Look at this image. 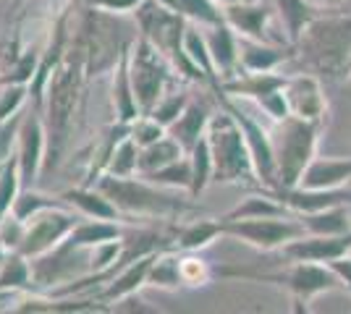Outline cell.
Instances as JSON below:
<instances>
[{
	"label": "cell",
	"mask_w": 351,
	"mask_h": 314,
	"mask_svg": "<svg viewBox=\"0 0 351 314\" xmlns=\"http://www.w3.org/2000/svg\"><path fill=\"white\" fill-rule=\"evenodd\" d=\"M60 199H63L66 205L76 207L82 215H87V218H97V220H121V218H123L121 209H118L97 186H76V189L63 192Z\"/></svg>",
	"instance_id": "d4e9b609"
},
{
	"label": "cell",
	"mask_w": 351,
	"mask_h": 314,
	"mask_svg": "<svg viewBox=\"0 0 351 314\" xmlns=\"http://www.w3.org/2000/svg\"><path fill=\"white\" fill-rule=\"evenodd\" d=\"M293 63L322 81H349L351 76V14L320 11L293 42Z\"/></svg>",
	"instance_id": "7a4b0ae2"
},
{
	"label": "cell",
	"mask_w": 351,
	"mask_h": 314,
	"mask_svg": "<svg viewBox=\"0 0 351 314\" xmlns=\"http://www.w3.org/2000/svg\"><path fill=\"white\" fill-rule=\"evenodd\" d=\"M289 81V74L283 71H241L239 76L228 79L220 84V92L223 94H231V97H241V100H263L265 94L276 90H283Z\"/></svg>",
	"instance_id": "ffe728a7"
},
{
	"label": "cell",
	"mask_w": 351,
	"mask_h": 314,
	"mask_svg": "<svg viewBox=\"0 0 351 314\" xmlns=\"http://www.w3.org/2000/svg\"><path fill=\"white\" fill-rule=\"evenodd\" d=\"M220 105L239 120V126H241V131L247 136V144H249V152H252V163H254V173H257V183L267 189V192H273V189H278V168H276V150H273V136L270 131L265 129L263 123H257V120L249 116L247 110H241V105L234 103V100H228L223 92L218 94Z\"/></svg>",
	"instance_id": "8fae6325"
},
{
	"label": "cell",
	"mask_w": 351,
	"mask_h": 314,
	"mask_svg": "<svg viewBox=\"0 0 351 314\" xmlns=\"http://www.w3.org/2000/svg\"><path fill=\"white\" fill-rule=\"evenodd\" d=\"M24 118V110L16 113L14 118L3 120L0 123V165H5L16 152V139H19V126Z\"/></svg>",
	"instance_id": "f6af8a7d"
},
{
	"label": "cell",
	"mask_w": 351,
	"mask_h": 314,
	"mask_svg": "<svg viewBox=\"0 0 351 314\" xmlns=\"http://www.w3.org/2000/svg\"><path fill=\"white\" fill-rule=\"evenodd\" d=\"M5 254H8V249H5V246H3V244H0V262H3V259H5Z\"/></svg>",
	"instance_id": "f5cc1de1"
},
{
	"label": "cell",
	"mask_w": 351,
	"mask_h": 314,
	"mask_svg": "<svg viewBox=\"0 0 351 314\" xmlns=\"http://www.w3.org/2000/svg\"><path fill=\"white\" fill-rule=\"evenodd\" d=\"M142 179L152 181V183H158V186H165V189H191V160L189 155H184V157H178L173 163L162 165L158 170H152V173H139Z\"/></svg>",
	"instance_id": "8d00e7d4"
},
{
	"label": "cell",
	"mask_w": 351,
	"mask_h": 314,
	"mask_svg": "<svg viewBox=\"0 0 351 314\" xmlns=\"http://www.w3.org/2000/svg\"><path fill=\"white\" fill-rule=\"evenodd\" d=\"M171 8H176L186 21L199 24V27H215L226 21L223 5L215 0H173Z\"/></svg>",
	"instance_id": "d590c367"
},
{
	"label": "cell",
	"mask_w": 351,
	"mask_h": 314,
	"mask_svg": "<svg viewBox=\"0 0 351 314\" xmlns=\"http://www.w3.org/2000/svg\"><path fill=\"white\" fill-rule=\"evenodd\" d=\"M110 312H121V314H155L160 312L158 306H149L142 296H139V291L136 293H129V296H123V299L113 301V306H110Z\"/></svg>",
	"instance_id": "7dc6e473"
},
{
	"label": "cell",
	"mask_w": 351,
	"mask_h": 314,
	"mask_svg": "<svg viewBox=\"0 0 351 314\" xmlns=\"http://www.w3.org/2000/svg\"><path fill=\"white\" fill-rule=\"evenodd\" d=\"M296 47L291 42H257L239 37V68L241 71H278L291 63ZM239 71V74H241Z\"/></svg>",
	"instance_id": "ac0fdd59"
},
{
	"label": "cell",
	"mask_w": 351,
	"mask_h": 314,
	"mask_svg": "<svg viewBox=\"0 0 351 314\" xmlns=\"http://www.w3.org/2000/svg\"><path fill=\"white\" fill-rule=\"evenodd\" d=\"M189 160H191V196H199L205 192L207 186L213 183V152H210V142H207V134L191 147L189 152Z\"/></svg>",
	"instance_id": "e575fe53"
},
{
	"label": "cell",
	"mask_w": 351,
	"mask_h": 314,
	"mask_svg": "<svg viewBox=\"0 0 351 314\" xmlns=\"http://www.w3.org/2000/svg\"><path fill=\"white\" fill-rule=\"evenodd\" d=\"M215 3H220L226 8V5H234V3H241V0H215Z\"/></svg>",
	"instance_id": "816d5d0a"
},
{
	"label": "cell",
	"mask_w": 351,
	"mask_h": 314,
	"mask_svg": "<svg viewBox=\"0 0 351 314\" xmlns=\"http://www.w3.org/2000/svg\"><path fill=\"white\" fill-rule=\"evenodd\" d=\"M134 18H136L139 34H145L147 40L158 47L165 58L171 60L176 74L181 76V79H189V81L207 84L202 71L184 53V31H186L189 21L178 14L176 8L165 5L162 0H145L134 11Z\"/></svg>",
	"instance_id": "277c9868"
},
{
	"label": "cell",
	"mask_w": 351,
	"mask_h": 314,
	"mask_svg": "<svg viewBox=\"0 0 351 314\" xmlns=\"http://www.w3.org/2000/svg\"><path fill=\"white\" fill-rule=\"evenodd\" d=\"M236 278H254V280H260V283H273V285H280V288H286L289 293H291L293 299V309L296 312H309L307 304H312L315 296H320V293H330V291H336L341 280H338V275L333 270L328 267V265H320V262H289V267L286 270H278V272H260V275H254V272H231Z\"/></svg>",
	"instance_id": "9c48e42d"
},
{
	"label": "cell",
	"mask_w": 351,
	"mask_h": 314,
	"mask_svg": "<svg viewBox=\"0 0 351 314\" xmlns=\"http://www.w3.org/2000/svg\"><path fill=\"white\" fill-rule=\"evenodd\" d=\"M205 29V40L210 47V55L215 63V71L220 76V84L239 76V34H236L226 21L215 24V27H202Z\"/></svg>",
	"instance_id": "d6986e66"
},
{
	"label": "cell",
	"mask_w": 351,
	"mask_h": 314,
	"mask_svg": "<svg viewBox=\"0 0 351 314\" xmlns=\"http://www.w3.org/2000/svg\"><path fill=\"white\" fill-rule=\"evenodd\" d=\"M351 254V231L341 236H317V233H304L291 244L283 246L286 262H320L330 265L338 257Z\"/></svg>",
	"instance_id": "2e32d148"
},
{
	"label": "cell",
	"mask_w": 351,
	"mask_h": 314,
	"mask_svg": "<svg viewBox=\"0 0 351 314\" xmlns=\"http://www.w3.org/2000/svg\"><path fill=\"white\" fill-rule=\"evenodd\" d=\"M45 150H47V131H45L43 113L34 107L32 113H24L16 139V163L21 176V189H32L45 168Z\"/></svg>",
	"instance_id": "4fadbf2b"
},
{
	"label": "cell",
	"mask_w": 351,
	"mask_h": 314,
	"mask_svg": "<svg viewBox=\"0 0 351 314\" xmlns=\"http://www.w3.org/2000/svg\"><path fill=\"white\" fill-rule=\"evenodd\" d=\"M32 265L29 259L19 252H8L0 262V293H16V291H32Z\"/></svg>",
	"instance_id": "1f68e13d"
},
{
	"label": "cell",
	"mask_w": 351,
	"mask_h": 314,
	"mask_svg": "<svg viewBox=\"0 0 351 314\" xmlns=\"http://www.w3.org/2000/svg\"><path fill=\"white\" fill-rule=\"evenodd\" d=\"M351 183V157H320L307 165L299 181L302 189H341Z\"/></svg>",
	"instance_id": "7402d4cb"
},
{
	"label": "cell",
	"mask_w": 351,
	"mask_h": 314,
	"mask_svg": "<svg viewBox=\"0 0 351 314\" xmlns=\"http://www.w3.org/2000/svg\"><path fill=\"white\" fill-rule=\"evenodd\" d=\"M189 100H191L189 94H186L184 90H176V84H173V87H171V90L165 92L160 100H158V105H155L147 116H152L158 123H162V126L168 129V126H171L181 113H184V107L189 105Z\"/></svg>",
	"instance_id": "b9f144b4"
},
{
	"label": "cell",
	"mask_w": 351,
	"mask_h": 314,
	"mask_svg": "<svg viewBox=\"0 0 351 314\" xmlns=\"http://www.w3.org/2000/svg\"><path fill=\"white\" fill-rule=\"evenodd\" d=\"M215 116V110L210 107V103L205 100H189V105L184 107V113L168 126V134L173 136L176 142L184 147V152L189 155L191 147L207 134L210 118Z\"/></svg>",
	"instance_id": "44dd1931"
},
{
	"label": "cell",
	"mask_w": 351,
	"mask_h": 314,
	"mask_svg": "<svg viewBox=\"0 0 351 314\" xmlns=\"http://www.w3.org/2000/svg\"><path fill=\"white\" fill-rule=\"evenodd\" d=\"M27 97H29V84H3V90H0V123L14 118L16 113H21Z\"/></svg>",
	"instance_id": "7bdbcfd3"
},
{
	"label": "cell",
	"mask_w": 351,
	"mask_h": 314,
	"mask_svg": "<svg viewBox=\"0 0 351 314\" xmlns=\"http://www.w3.org/2000/svg\"><path fill=\"white\" fill-rule=\"evenodd\" d=\"M286 100H289V107H291V116L325 123L328 97H325V90H322L320 76L309 74V71L289 74V81H286Z\"/></svg>",
	"instance_id": "9a60e30c"
},
{
	"label": "cell",
	"mask_w": 351,
	"mask_h": 314,
	"mask_svg": "<svg viewBox=\"0 0 351 314\" xmlns=\"http://www.w3.org/2000/svg\"><path fill=\"white\" fill-rule=\"evenodd\" d=\"M0 170H3V165H0Z\"/></svg>",
	"instance_id": "11a10c76"
},
{
	"label": "cell",
	"mask_w": 351,
	"mask_h": 314,
	"mask_svg": "<svg viewBox=\"0 0 351 314\" xmlns=\"http://www.w3.org/2000/svg\"><path fill=\"white\" fill-rule=\"evenodd\" d=\"M276 5V16L280 21V29L289 37V42H296L302 37V31L309 27V21L320 14L322 8H317L309 0H270Z\"/></svg>",
	"instance_id": "484cf974"
},
{
	"label": "cell",
	"mask_w": 351,
	"mask_h": 314,
	"mask_svg": "<svg viewBox=\"0 0 351 314\" xmlns=\"http://www.w3.org/2000/svg\"><path fill=\"white\" fill-rule=\"evenodd\" d=\"M328 267L336 272L338 280H341V285H343V288H346V291L351 293V254L338 257V259H333Z\"/></svg>",
	"instance_id": "681fc988"
},
{
	"label": "cell",
	"mask_w": 351,
	"mask_h": 314,
	"mask_svg": "<svg viewBox=\"0 0 351 314\" xmlns=\"http://www.w3.org/2000/svg\"><path fill=\"white\" fill-rule=\"evenodd\" d=\"M278 196L293 215H304V212H317V209L328 207H351V186H341V189H276L270 192Z\"/></svg>",
	"instance_id": "e0dca14e"
},
{
	"label": "cell",
	"mask_w": 351,
	"mask_h": 314,
	"mask_svg": "<svg viewBox=\"0 0 351 314\" xmlns=\"http://www.w3.org/2000/svg\"><path fill=\"white\" fill-rule=\"evenodd\" d=\"M105 173L121 176V179L139 176V144L132 139V134L126 136L116 150H113L110 160H108V168H105Z\"/></svg>",
	"instance_id": "ab89813d"
},
{
	"label": "cell",
	"mask_w": 351,
	"mask_h": 314,
	"mask_svg": "<svg viewBox=\"0 0 351 314\" xmlns=\"http://www.w3.org/2000/svg\"><path fill=\"white\" fill-rule=\"evenodd\" d=\"M168 134V129L158 123V120L152 118V116H139V118L132 123V139L139 144V150L147 147V144H155L158 139Z\"/></svg>",
	"instance_id": "ee69618b"
},
{
	"label": "cell",
	"mask_w": 351,
	"mask_h": 314,
	"mask_svg": "<svg viewBox=\"0 0 351 314\" xmlns=\"http://www.w3.org/2000/svg\"><path fill=\"white\" fill-rule=\"evenodd\" d=\"M283 215H293L291 209L280 202L278 196H273L267 189L263 194H249L244 196L234 209H228L223 215V220H252V218H283Z\"/></svg>",
	"instance_id": "f1b7e54d"
},
{
	"label": "cell",
	"mask_w": 351,
	"mask_h": 314,
	"mask_svg": "<svg viewBox=\"0 0 351 314\" xmlns=\"http://www.w3.org/2000/svg\"><path fill=\"white\" fill-rule=\"evenodd\" d=\"M226 24L244 40H257V42H283L273 37V18H276V5L270 0H241L234 5L223 8Z\"/></svg>",
	"instance_id": "5bb4252c"
},
{
	"label": "cell",
	"mask_w": 351,
	"mask_h": 314,
	"mask_svg": "<svg viewBox=\"0 0 351 314\" xmlns=\"http://www.w3.org/2000/svg\"><path fill=\"white\" fill-rule=\"evenodd\" d=\"M87 81V66H84V47L73 37L63 60L53 76L47 79L43 103V120L47 131V150H45V168L43 173L56 170L66 152L69 136H71L73 116L82 100V90Z\"/></svg>",
	"instance_id": "6da1fadb"
},
{
	"label": "cell",
	"mask_w": 351,
	"mask_h": 314,
	"mask_svg": "<svg viewBox=\"0 0 351 314\" xmlns=\"http://www.w3.org/2000/svg\"><path fill=\"white\" fill-rule=\"evenodd\" d=\"M92 8H100V11H108V14H134L145 0H84Z\"/></svg>",
	"instance_id": "c3c4849f"
},
{
	"label": "cell",
	"mask_w": 351,
	"mask_h": 314,
	"mask_svg": "<svg viewBox=\"0 0 351 314\" xmlns=\"http://www.w3.org/2000/svg\"><path fill=\"white\" fill-rule=\"evenodd\" d=\"M257 107L263 110L267 118H273V120L289 118V116H291V107H289V100H286V87L265 94L263 100H257Z\"/></svg>",
	"instance_id": "bcb514c9"
},
{
	"label": "cell",
	"mask_w": 351,
	"mask_h": 314,
	"mask_svg": "<svg viewBox=\"0 0 351 314\" xmlns=\"http://www.w3.org/2000/svg\"><path fill=\"white\" fill-rule=\"evenodd\" d=\"M184 53L189 55V60L202 71L205 81L215 90V94H220V76L215 71V63H213V55H210V47H207L205 40V29L199 24H186V31H184Z\"/></svg>",
	"instance_id": "83f0119b"
},
{
	"label": "cell",
	"mask_w": 351,
	"mask_h": 314,
	"mask_svg": "<svg viewBox=\"0 0 351 314\" xmlns=\"http://www.w3.org/2000/svg\"><path fill=\"white\" fill-rule=\"evenodd\" d=\"M304 233H317V236H341L351 231V207H328L317 212H304L296 215Z\"/></svg>",
	"instance_id": "f546056e"
},
{
	"label": "cell",
	"mask_w": 351,
	"mask_h": 314,
	"mask_svg": "<svg viewBox=\"0 0 351 314\" xmlns=\"http://www.w3.org/2000/svg\"><path fill=\"white\" fill-rule=\"evenodd\" d=\"M223 220V218H220ZM226 236L247 244L260 252H276L283 249L293 239L304 236V225L296 215L283 218H252V220H223Z\"/></svg>",
	"instance_id": "30bf717a"
},
{
	"label": "cell",
	"mask_w": 351,
	"mask_h": 314,
	"mask_svg": "<svg viewBox=\"0 0 351 314\" xmlns=\"http://www.w3.org/2000/svg\"><path fill=\"white\" fill-rule=\"evenodd\" d=\"M76 40L84 47L87 79L113 71L121 55L134 42V37H126V24L121 21V16L92 8V5H87V11L82 16Z\"/></svg>",
	"instance_id": "5b68a950"
},
{
	"label": "cell",
	"mask_w": 351,
	"mask_h": 314,
	"mask_svg": "<svg viewBox=\"0 0 351 314\" xmlns=\"http://www.w3.org/2000/svg\"><path fill=\"white\" fill-rule=\"evenodd\" d=\"M207 142L213 152V183H241L257 179L247 136L241 131L239 120L223 107L218 110L207 126Z\"/></svg>",
	"instance_id": "52a82bcc"
},
{
	"label": "cell",
	"mask_w": 351,
	"mask_h": 314,
	"mask_svg": "<svg viewBox=\"0 0 351 314\" xmlns=\"http://www.w3.org/2000/svg\"><path fill=\"white\" fill-rule=\"evenodd\" d=\"M118 209L121 215H142V218H181L186 212H194L197 205L191 199H184L176 192L158 186L152 181L142 179V176H110L103 173L100 181L95 183Z\"/></svg>",
	"instance_id": "3957f363"
},
{
	"label": "cell",
	"mask_w": 351,
	"mask_h": 314,
	"mask_svg": "<svg viewBox=\"0 0 351 314\" xmlns=\"http://www.w3.org/2000/svg\"><path fill=\"white\" fill-rule=\"evenodd\" d=\"M123 236V231L118 228V220H97V218H89V220H79L73 225V231L66 236L69 244L79 246V249H92V246H100L105 241H116Z\"/></svg>",
	"instance_id": "4dcf8cb0"
},
{
	"label": "cell",
	"mask_w": 351,
	"mask_h": 314,
	"mask_svg": "<svg viewBox=\"0 0 351 314\" xmlns=\"http://www.w3.org/2000/svg\"><path fill=\"white\" fill-rule=\"evenodd\" d=\"M155 254H158V252H152V254H147V257H139V259L129 262L123 270H118L116 275H113V280L105 283V291L100 293V299L108 301V304H113V301L123 299V296H129V293H136L142 285H147V275H149V267H152Z\"/></svg>",
	"instance_id": "cb8c5ba5"
},
{
	"label": "cell",
	"mask_w": 351,
	"mask_h": 314,
	"mask_svg": "<svg viewBox=\"0 0 351 314\" xmlns=\"http://www.w3.org/2000/svg\"><path fill=\"white\" fill-rule=\"evenodd\" d=\"M110 103H113V113L116 120L123 123H134V120L142 116L139 103H136V94H134L132 74H129V50L121 55V60L113 68V87H110Z\"/></svg>",
	"instance_id": "603a6c76"
},
{
	"label": "cell",
	"mask_w": 351,
	"mask_h": 314,
	"mask_svg": "<svg viewBox=\"0 0 351 314\" xmlns=\"http://www.w3.org/2000/svg\"><path fill=\"white\" fill-rule=\"evenodd\" d=\"M63 205H66V202H63L60 196L40 194V192H34V186H32V189H21V192H19V196H16V202H14V209H11V215H14L16 220L27 223V220H32L34 215L45 212V209L63 207Z\"/></svg>",
	"instance_id": "74e56055"
},
{
	"label": "cell",
	"mask_w": 351,
	"mask_h": 314,
	"mask_svg": "<svg viewBox=\"0 0 351 314\" xmlns=\"http://www.w3.org/2000/svg\"><path fill=\"white\" fill-rule=\"evenodd\" d=\"M220 236H226L223 231V220H213V218H202V220H194V223L181 225L176 231L173 249L178 252H202L207 249L213 241H218Z\"/></svg>",
	"instance_id": "4316f807"
},
{
	"label": "cell",
	"mask_w": 351,
	"mask_h": 314,
	"mask_svg": "<svg viewBox=\"0 0 351 314\" xmlns=\"http://www.w3.org/2000/svg\"><path fill=\"white\" fill-rule=\"evenodd\" d=\"M147 285H155V288H162V291L184 288V283H181V267H178V254H176L173 249H160L155 254L149 275H147Z\"/></svg>",
	"instance_id": "d6a6232c"
},
{
	"label": "cell",
	"mask_w": 351,
	"mask_h": 314,
	"mask_svg": "<svg viewBox=\"0 0 351 314\" xmlns=\"http://www.w3.org/2000/svg\"><path fill=\"white\" fill-rule=\"evenodd\" d=\"M309 3H315V5L322 8V11H336V8L343 5V0H309Z\"/></svg>",
	"instance_id": "f907efd6"
},
{
	"label": "cell",
	"mask_w": 351,
	"mask_h": 314,
	"mask_svg": "<svg viewBox=\"0 0 351 314\" xmlns=\"http://www.w3.org/2000/svg\"><path fill=\"white\" fill-rule=\"evenodd\" d=\"M178 267H181V283L184 288H202L215 280V270L213 265L202 259L197 252H184L178 254Z\"/></svg>",
	"instance_id": "f35d334b"
},
{
	"label": "cell",
	"mask_w": 351,
	"mask_h": 314,
	"mask_svg": "<svg viewBox=\"0 0 351 314\" xmlns=\"http://www.w3.org/2000/svg\"><path fill=\"white\" fill-rule=\"evenodd\" d=\"M19 192H21V176H19V163H16L14 155L0 170V223L11 215Z\"/></svg>",
	"instance_id": "60d3db41"
},
{
	"label": "cell",
	"mask_w": 351,
	"mask_h": 314,
	"mask_svg": "<svg viewBox=\"0 0 351 314\" xmlns=\"http://www.w3.org/2000/svg\"><path fill=\"white\" fill-rule=\"evenodd\" d=\"M129 74H132L134 94H136L142 116H147L158 105V100L173 87L176 81H184L176 74L171 60L165 58L145 34H136L132 47H129Z\"/></svg>",
	"instance_id": "ba28073f"
},
{
	"label": "cell",
	"mask_w": 351,
	"mask_h": 314,
	"mask_svg": "<svg viewBox=\"0 0 351 314\" xmlns=\"http://www.w3.org/2000/svg\"><path fill=\"white\" fill-rule=\"evenodd\" d=\"M184 155H186L184 147H181L171 134H165L162 139H158L155 144H147V147L139 150V173H152V170L173 163V160L184 157Z\"/></svg>",
	"instance_id": "836d02e7"
},
{
	"label": "cell",
	"mask_w": 351,
	"mask_h": 314,
	"mask_svg": "<svg viewBox=\"0 0 351 314\" xmlns=\"http://www.w3.org/2000/svg\"><path fill=\"white\" fill-rule=\"evenodd\" d=\"M349 87H351V76H349Z\"/></svg>",
	"instance_id": "db71d44e"
},
{
	"label": "cell",
	"mask_w": 351,
	"mask_h": 314,
	"mask_svg": "<svg viewBox=\"0 0 351 314\" xmlns=\"http://www.w3.org/2000/svg\"><path fill=\"white\" fill-rule=\"evenodd\" d=\"M79 223V218L63 207H50L34 215L32 220L24 223V239L19 246V254H24L27 259L40 257L50 249H56L60 241L66 239L73 231V225Z\"/></svg>",
	"instance_id": "7c38bea8"
},
{
	"label": "cell",
	"mask_w": 351,
	"mask_h": 314,
	"mask_svg": "<svg viewBox=\"0 0 351 314\" xmlns=\"http://www.w3.org/2000/svg\"><path fill=\"white\" fill-rule=\"evenodd\" d=\"M322 123L304 120L299 116H289L276 120L273 150H276V168H278V189H293L304 176L307 165L317 155V139H320ZM276 192V189H273Z\"/></svg>",
	"instance_id": "8992f818"
}]
</instances>
